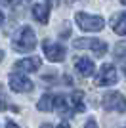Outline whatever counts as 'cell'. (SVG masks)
Masks as SVG:
<instances>
[{"instance_id": "obj_13", "label": "cell", "mask_w": 126, "mask_h": 128, "mask_svg": "<svg viewBox=\"0 0 126 128\" xmlns=\"http://www.w3.org/2000/svg\"><path fill=\"white\" fill-rule=\"evenodd\" d=\"M69 107L73 113H82L84 111V94L82 92H73L71 98H69Z\"/></svg>"}, {"instance_id": "obj_6", "label": "cell", "mask_w": 126, "mask_h": 128, "mask_svg": "<svg viewBox=\"0 0 126 128\" xmlns=\"http://www.w3.org/2000/svg\"><path fill=\"white\" fill-rule=\"evenodd\" d=\"M8 82H10V88L12 92H17V94H25V92H31L32 90V80L29 78V76L21 75V73H12L10 78H8Z\"/></svg>"}, {"instance_id": "obj_8", "label": "cell", "mask_w": 126, "mask_h": 128, "mask_svg": "<svg viewBox=\"0 0 126 128\" xmlns=\"http://www.w3.org/2000/svg\"><path fill=\"white\" fill-rule=\"evenodd\" d=\"M42 65V59L38 58V56H31V58H23L19 59V61H16V65H14V69H16V73H36V69H40Z\"/></svg>"}, {"instance_id": "obj_10", "label": "cell", "mask_w": 126, "mask_h": 128, "mask_svg": "<svg viewBox=\"0 0 126 128\" xmlns=\"http://www.w3.org/2000/svg\"><path fill=\"white\" fill-rule=\"evenodd\" d=\"M111 29H113L118 36H124L126 34V16H124V12L115 14V16L111 17Z\"/></svg>"}, {"instance_id": "obj_20", "label": "cell", "mask_w": 126, "mask_h": 128, "mask_svg": "<svg viewBox=\"0 0 126 128\" xmlns=\"http://www.w3.org/2000/svg\"><path fill=\"white\" fill-rule=\"evenodd\" d=\"M40 128H54V126H52V124H42Z\"/></svg>"}, {"instance_id": "obj_4", "label": "cell", "mask_w": 126, "mask_h": 128, "mask_svg": "<svg viewBox=\"0 0 126 128\" xmlns=\"http://www.w3.org/2000/svg\"><path fill=\"white\" fill-rule=\"evenodd\" d=\"M118 80V75H116V69L113 63H105L100 67L98 75H96V86H111Z\"/></svg>"}, {"instance_id": "obj_16", "label": "cell", "mask_w": 126, "mask_h": 128, "mask_svg": "<svg viewBox=\"0 0 126 128\" xmlns=\"http://www.w3.org/2000/svg\"><path fill=\"white\" fill-rule=\"evenodd\" d=\"M6 107H8V102H6V98L0 94V111H4Z\"/></svg>"}, {"instance_id": "obj_14", "label": "cell", "mask_w": 126, "mask_h": 128, "mask_svg": "<svg viewBox=\"0 0 126 128\" xmlns=\"http://www.w3.org/2000/svg\"><path fill=\"white\" fill-rule=\"evenodd\" d=\"M115 54H116V59H124V42H118L115 46Z\"/></svg>"}, {"instance_id": "obj_2", "label": "cell", "mask_w": 126, "mask_h": 128, "mask_svg": "<svg viewBox=\"0 0 126 128\" xmlns=\"http://www.w3.org/2000/svg\"><path fill=\"white\" fill-rule=\"evenodd\" d=\"M74 21L86 32H100L101 29H103V25H105L101 16H90L86 12H76V14H74Z\"/></svg>"}, {"instance_id": "obj_18", "label": "cell", "mask_w": 126, "mask_h": 128, "mask_svg": "<svg viewBox=\"0 0 126 128\" xmlns=\"http://www.w3.org/2000/svg\"><path fill=\"white\" fill-rule=\"evenodd\" d=\"M6 128H19L14 120H6Z\"/></svg>"}, {"instance_id": "obj_21", "label": "cell", "mask_w": 126, "mask_h": 128, "mask_svg": "<svg viewBox=\"0 0 126 128\" xmlns=\"http://www.w3.org/2000/svg\"><path fill=\"white\" fill-rule=\"evenodd\" d=\"M2 21H4V14L0 12V25H2Z\"/></svg>"}, {"instance_id": "obj_22", "label": "cell", "mask_w": 126, "mask_h": 128, "mask_svg": "<svg viewBox=\"0 0 126 128\" xmlns=\"http://www.w3.org/2000/svg\"><path fill=\"white\" fill-rule=\"evenodd\" d=\"M2 59H4V52H2V50H0V61H2Z\"/></svg>"}, {"instance_id": "obj_5", "label": "cell", "mask_w": 126, "mask_h": 128, "mask_svg": "<svg viewBox=\"0 0 126 128\" xmlns=\"http://www.w3.org/2000/svg\"><path fill=\"white\" fill-rule=\"evenodd\" d=\"M101 105L107 111H116V113H124V96L120 92H107L101 100Z\"/></svg>"}, {"instance_id": "obj_9", "label": "cell", "mask_w": 126, "mask_h": 128, "mask_svg": "<svg viewBox=\"0 0 126 128\" xmlns=\"http://www.w3.org/2000/svg\"><path fill=\"white\" fill-rule=\"evenodd\" d=\"M74 71L78 73L80 76H92L94 75V71H96V67H94V61L90 58H78L76 61H74Z\"/></svg>"}, {"instance_id": "obj_1", "label": "cell", "mask_w": 126, "mask_h": 128, "mask_svg": "<svg viewBox=\"0 0 126 128\" xmlns=\"http://www.w3.org/2000/svg\"><path fill=\"white\" fill-rule=\"evenodd\" d=\"M12 48L19 54H27V52H32L36 48V34L29 25L21 27L19 32H17L14 40H12Z\"/></svg>"}, {"instance_id": "obj_7", "label": "cell", "mask_w": 126, "mask_h": 128, "mask_svg": "<svg viewBox=\"0 0 126 128\" xmlns=\"http://www.w3.org/2000/svg\"><path fill=\"white\" fill-rule=\"evenodd\" d=\"M42 48H44V56H46L52 63H59L65 59V48L61 44L54 42V40H44L42 42Z\"/></svg>"}, {"instance_id": "obj_15", "label": "cell", "mask_w": 126, "mask_h": 128, "mask_svg": "<svg viewBox=\"0 0 126 128\" xmlns=\"http://www.w3.org/2000/svg\"><path fill=\"white\" fill-rule=\"evenodd\" d=\"M6 2H8V4H10L12 8H23V6H25V4H29L31 0H6Z\"/></svg>"}, {"instance_id": "obj_12", "label": "cell", "mask_w": 126, "mask_h": 128, "mask_svg": "<svg viewBox=\"0 0 126 128\" xmlns=\"http://www.w3.org/2000/svg\"><path fill=\"white\" fill-rule=\"evenodd\" d=\"M54 107H56V96L50 94V92H46V94L38 100V103H36V109H38V111H42V113L52 111Z\"/></svg>"}, {"instance_id": "obj_3", "label": "cell", "mask_w": 126, "mask_h": 128, "mask_svg": "<svg viewBox=\"0 0 126 128\" xmlns=\"http://www.w3.org/2000/svg\"><path fill=\"white\" fill-rule=\"evenodd\" d=\"M73 46L76 50H92L94 56L98 58H103L105 54H107V42L105 40H98V38H76L73 42Z\"/></svg>"}, {"instance_id": "obj_11", "label": "cell", "mask_w": 126, "mask_h": 128, "mask_svg": "<svg viewBox=\"0 0 126 128\" xmlns=\"http://www.w3.org/2000/svg\"><path fill=\"white\" fill-rule=\"evenodd\" d=\"M32 17H34L38 23L46 25L48 17H50V6L48 4H34L32 6Z\"/></svg>"}, {"instance_id": "obj_17", "label": "cell", "mask_w": 126, "mask_h": 128, "mask_svg": "<svg viewBox=\"0 0 126 128\" xmlns=\"http://www.w3.org/2000/svg\"><path fill=\"white\" fill-rule=\"evenodd\" d=\"M84 128H98V122H96L94 118H90L88 122H86V126H84Z\"/></svg>"}, {"instance_id": "obj_19", "label": "cell", "mask_w": 126, "mask_h": 128, "mask_svg": "<svg viewBox=\"0 0 126 128\" xmlns=\"http://www.w3.org/2000/svg\"><path fill=\"white\" fill-rule=\"evenodd\" d=\"M58 128H71V126H69V122H67V120H61V122L58 124Z\"/></svg>"}, {"instance_id": "obj_23", "label": "cell", "mask_w": 126, "mask_h": 128, "mask_svg": "<svg viewBox=\"0 0 126 128\" xmlns=\"http://www.w3.org/2000/svg\"><path fill=\"white\" fill-rule=\"evenodd\" d=\"M4 2H6V0H0V4H4Z\"/></svg>"}]
</instances>
